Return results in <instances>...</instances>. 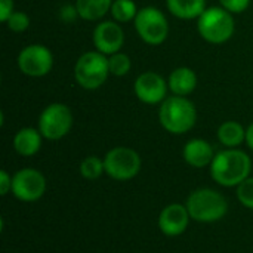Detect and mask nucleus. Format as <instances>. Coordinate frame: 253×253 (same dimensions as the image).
Wrapping results in <instances>:
<instances>
[{"instance_id": "3", "label": "nucleus", "mask_w": 253, "mask_h": 253, "mask_svg": "<svg viewBox=\"0 0 253 253\" xmlns=\"http://www.w3.org/2000/svg\"><path fill=\"white\" fill-rule=\"evenodd\" d=\"M193 221L211 224L221 221L228 212L227 199L216 190L199 188L193 191L185 203Z\"/></svg>"}, {"instance_id": "23", "label": "nucleus", "mask_w": 253, "mask_h": 253, "mask_svg": "<svg viewBox=\"0 0 253 253\" xmlns=\"http://www.w3.org/2000/svg\"><path fill=\"white\" fill-rule=\"evenodd\" d=\"M6 25L13 33H24L30 27V16L25 12H13L9 19L6 21Z\"/></svg>"}, {"instance_id": "2", "label": "nucleus", "mask_w": 253, "mask_h": 253, "mask_svg": "<svg viewBox=\"0 0 253 253\" xmlns=\"http://www.w3.org/2000/svg\"><path fill=\"white\" fill-rule=\"evenodd\" d=\"M159 122L166 132L184 135L191 130L197 122L196 105L187 96H168L160 104Z\"/></svg>"}, {"instance_id": "13", "label": "nucleus", "mask_w": 253, "mask_h": 253, "mask_svg": "<svg viewBox=\"0 0 253 253\" xmlns=\"http://www.w3.org/2000/svg\"><path fill=\"white\" fill-rule=\"evenodd\" d=\"M190 219L191 216L185 205L172 203L160 212L159 228L168 237H178L187 231Z\"/></svg>"}, {"instance_id": "21", "label": "nucleus", "mask_w": 253, "mask_h": 253, "mask_svg": "<svg viewBox=\"0 0 253 253\" xmlns=\"http://www.w3.org/2000/svg\"><path fill=\"white\" fill-rule=\"evenodd\" d=\"M80 175L89 181L98 179L102 173H105V166H104V159H99L96 156H89L80 163Z\"/></svg>"}, {"instance_id": "27", "label": "nucleus", "mask_w": 253, "mask_h": 253, "mask_svg": "<svg viewBox=\"0 0 253 253\" xmlns=\"http://www.w3.org/2000/svg\"><path fill=\"white\" fill-rule=\"evenodd\" d=\"M13 0H0V21L6 24L9 16L13 13Z\"/></svg>"}, {"instance_id": "19", "label": "nucleus", "mask_w": 253, "mask_h": 253, "mask_svg": "<svg viewBox=\"0 0 253 253\" xmlns=\"http://www.w3.org/2000/svg\"><path fill=\"white\" fill-rule=\"evenodd\" d=\"M79 15L84 21H99L110 10L113 0H76Z\"/></svg>"}, {"instance_id": "20", "label": "nucleus", "mask_w": 253, "mask_h": 253, "mask_svg": "<svg viewBox=\"0 0 253 253\" xmlns=\"http://www.w3.org/2000/svg\"><path fill=\"white\" fill-rule=\"evenodd\" d=\"M138 6L133 0H113L111 4V16L119 24H126L135 21L138 15Z\"/></svg>"}, {"instance_id": "16", "label": "nucleus", "mask_w": 253, "mask_h": 253, "mask_svg": "<svg viewBox=\"0 0 253 253\" xmlns=\"http://www.w3.org/2000/svg\"><path fill=\"white\" fill-rule=\"evenodd\" d=\"M43 135L39 129L34 127H22L13 136V148L22 157H31L39 153L42 148Z\"/></svg>"}, {"instance_id": "12", "label": "nucleus", "mask_w": 253, "mask_h": 253, "mask_svg": "<svg viewBox=\"0 0 253 253\" xmlns=\"http://www.w3.org/2000/svg\"><path fill=\"white\" fill-rule=\"evenodd\" d=\"M95 49L107 56L120 52L125 43V33L116 21H101L92 34Z\"/></svg>"}, {"instance_id": "5", "label": "nucleus", "mask_w": 253, "mask_h": 253, "mask_svg": "<svg viewBox=\"0 0 253 253\" xmlns=\"http://www.w3.org/2000/svg\"><path fill=\"white\" fill-rule=\"evenodd\" d=\"M110 76L108 56L98 52L89 50L79 56L74 65V79L80 87L95 90L101 87Z\"/></svg>"}, {"instance_id": "7", "label": "nucleus", "mask_w": 253, "mask_h": 253, "mask_svg": "<svg viewBox=\"0 0 253 253\" xmlns=\"http://www.w3.org/2000/svg\"><path fill=\"white\" fill-rule=\"evenodd\" d=\"M105 173L116 181H129L133 179L142 166L139 154L129 147H116L111 148L104 157Z\"/></svg>"}, {"instance_id": "22", "label": "nucleus", "mask_w": 253, "mask_h": 253, "mask_svg": "<svg viewBox=\"0 0 253 253\" xmlns=\"http://www.w3.org/2000/svg\"><path fill=\"white\" fill-rule=\"evenodd\" d=\"M108 68H110V74L116 76V77H123L126 76L130 68H132V61L129 58L127 53L123 52H117L108 56Z\"/></svg>"}, {"instance_id": "4", "label": "nucleus", "mask_w": 253, "mask_h": 253, "mask_svg": "<svg viewBox=\"0 0 253 253\" xmlns=\"http://www.w3.org/2000/svg\"><path fill=\"white\" fill-rule=\"evenodd\" d=\"M197 30L202 39L212 44H222L228 42L234 31L236 22L233 13L222 6L206 7V10L197 19Z\"/></svg>"}, {"instance_id": "28", "label": "nucleus", "mask_w": 253, "mask_h": 253, "mask_svg": "<svg viewBox=\"0 0 253 253\" xmlns=\"http://www.w3.org/2000/svg\"><path fill=\"white\" fill-rule=\"evenodd\" d=\"M12 191V176L6 170H0V194L6 196Z\"/></svg>"}, {"instance_id": "10", "label": "nucleus", "mask_w": 253, "mask_h": 253, "mask_svg": "<svg viewBox=\"0 0 253 253\" xmlns=\"http://www.w3.org/2000/svg\"><path fill=\"white\" fill-rule=\"evenodd\" d=\"M18 68L24 76L43 77L50 73L53 67V55L44 44H28L25 46L16 59Z\"/></svg>"}, {"instance_id": "11", "label": "nucleus", "mask_w": 253, "mask_h": 253, "mask_svg": "<svg viewBox=\"0 0 253 253\" xmlns=\"http://www.w3.org/2000/svg\"><path fill=\"white\" fill-rule=\"evenodd\" d=\"M133 90L136 98L147 104V105H156L162 104L168 96L169 84L166 80L154 71H145L139 74L133 83Z\"/></svg>"}, {"instance_id": "26", "label": "nucleus", "mask_w": 253, "mask_h": 253, "mask_svg": "<svg viewBox=\"0 0 253 253\" xmlns=\"http://www.w3.org/2000/svg\"><path fill=\"white\" fill-rule=\"evenodd\" d=\"M77 18H80L79 10L76 7V4H64L59 9V19L65 24H71L74 22Z\"/></svg>"}, {"instance_id": "14", "label": "nucleus", "mask_w": 253, "mask_h": 253, "mask_svg": "<svg viewBox=\"0 0 253 253\" xmlns=\"http://www.w3.org/2000/svg\"><path fill=\"white\" fill-rule=\"evenodd\" d=\"M182 156L187 165L196 168V169H202L206 166H211L215 153L212 145L206 141V139H200V138H194L190 139L182 150Z\"/></svg>"}, {"instance_id": "29", "label": "nucleus", "mask_w": 253, "mask_h": 253, "mask_svg": "<svg viewBox=\"0 0 253 253\" xmlns=\"http://www.w3.org/2000/svg\"><path fill=\"white\" fill-rule=\"evenodd\" d=\"M246 144L253 151V123L249 125V127L246 129Z\"/></svg>"}, {"instance_id": "15", "label": "nucleus", "mask_w": 253, "mask_h": 253, "mask_svg": "<svg viewBox=\"0 0 253 253\" xmlns=\"http://www.w3.org/2000/svg\"><path fill=\"white\" fill-rule=\"evenodd\" d=\"M168 84L173 95L188 96L197 87V74L190 67H178L170 73Z\"/></svg>"}, {"instance_id": "9", "label": "nucleus", "mask_w": 253, "mask_h": 253, "mask_svg": "<svg viewBox=\"0 0 253 253\" xmlns=\"http://www.w3.org/2000/svg\"><path fill=\"white\" fill-rule=\"evenodd\" d=\"M44 175L33 168H24L12 176V194L15 199L24 203H33L40 200L46 193Z\"/></svg>"}, {"instance_id": "17", "label": "nucleus", "mask_w": 253, "mask_h": 253, "mask_svg": "<svg viewBox=\"0 0 253 253\" xmlns=\"http://www.w3.org/2000/svg\"><path fill=\"white\" fill-rule=\"evenodd\" d=\"M166 6L179 19H199L206 10V0H166Z\"/></svg>"}, {"instance_id": "24", "label": "nucleus", "mask_w": 253, "mask_h": 253, "mask_svg": "<svg viewBox=\"0 0 253 253\" xmlns=\"http://www.w3.org/2000/svg\"><path fill=\"white\" fill-rule=\"evenodd\" d=\"M237 199L245 208L253 211V178H248L237 187Z\"/></svg>"}, {"instance_id": "6", "label": "nucleus", "mask_w": 253, "mask_h": 253, "mask_svg": "<svg viewBox=\"0 0 253 253\" xmlns=\"http://www.w3.org/2000/svg\"><path fill=\"white\" fill-rule=\"evenodd\" d=\"M133 22L139 39L147 44L159 46L169 36V22L166 15L154 6L139 9Z\"/></svg>"}, {"instance_id": "8", "label": "nucleus", "mask_w": 253, "mask_h": 253, "mask_svg": "<svg viewBox=\"0 0 253 253\" xmlns=\"http://www.w3.org/2000/svg\"><path fill=\"white\" fill-rule=\"evenodd\" d=\"M73 127V113L62 102L49 104L39 117V130L44 139L59 141Z\"/></svg>"}, {"instance_id": "18", "label": "nucleus", "mask_w": 253, "mask_h": 253, "mask_svg": "<svg viewBox=\"0 0 253 253\" xmlns=\"http://www.w3.org/2000/svg\"><path fill=\"white\" fill-rule=\"evenodd\" d=\"M218 139L227 148H237L246 142V129L234 120L224 122L218 127Z\"/></svg>"}, {"instance_id": "25", "label": "nucleus", "mask_w": 253, "mask_h": 253, "mask_svg": "<svg viewBox=\"0 0 253 253\" xmlns=\"http://www.w3.org/2000/svg\"><path fill=\"white\" fill-rule=\"evenodd\" d=\"M219 3L231 13H242L249 7L251 0H219Z\"/></svg>"}, {"instance_id": "1", "label": "nucleus", "mask_w": 253, "mask_h": 253, "mask_svg": "<svg viewBox=\"0 0 253 253\" xmlns=\"http://www.w3.org/2000/svg\"><path fill=\"white\" fill-rule=\"evenodd\" d=\"M252 170L251 157L237 148H228L215 154L211 163V176L221 187H239L249 178Z\"/></svg>"}]
</instances>
